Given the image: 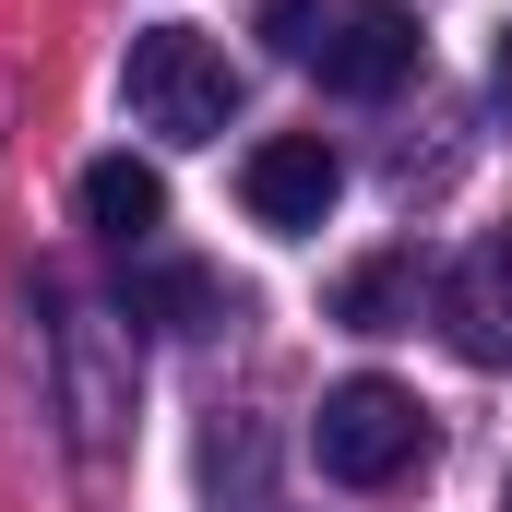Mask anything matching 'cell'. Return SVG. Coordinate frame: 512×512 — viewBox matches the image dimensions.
Segmentation results:
<instances>
[{
    "instance_id": "cell-3",
    "label": "cell",
    "mask_w": 512,
    "mask_h": 512,
    "mask_svg": "<svg viewBox=\"0 0 512 512\" xmlns=\"http://www.w3.org/2000/svg\"><path fill=\"white\" fill-rule=\"evenodd\" d=\"M334 191H346V155L322 131H274V143H251V167H239V203H251V227H274V239H310L334 215Z\"/></svg>"
},
{
    "instance_id": "cell-4",
    "label": "cell",
    "mask_w": 512,
    "mask_h": 512,
    "mask_svg": "<svg viewBox=\"0 0 512 512\" xmlns=\"http://www.w3.org/2000/svg\"><path fill=\"white\" fill-rule=\"evenodd\" d=\"M310 72H322L334 96H393V84L417 72V12H405V0H334Z\"/></svg>"
},
{
    "instance_id": "cell-8",
    "label": "cell",
    "mask_w": 512,
    "mask_h": 512,
    "mask_svg": "<svg viewBox=\"0 0 512 512\" xmlns=\"http://www.w3.org/2000/svg\"><path fill=\"white\" fill-rule=\"evenodd\" d=\"M322 12H334V0H262V36H274L286 60H310V48H322Z\"/></svg>"
},
{
    "instance_id": "cell-9",
    "label": "cell",
    "mask_w": 512,
    "mask_h": 512,
    "mask_svg": "<svg viewBox=\"0 0 512 512\" xmlns=\"http://www.w3.org/2000/svg\"><path fill=\"white\" fill-rule=\"evenodd\" d=\"M501 512H512V477H501Z\"/></svg>"
},
{
    "instance_id": "cell-6",
    "label": "cell",
    "mask_w": 512,
    "mask_h": 512,
    "mask_svg": "<svg viewBox=\"0 0 512 512\" xmlns=\"http://www.w3.org/2000/svg\"><path fill=\"white\" fill-rule=\"evenodd\" d=\"M84 227L120 239V251H143V239L167 227V179H155L143 155H96V167H84Z\"/></svg>"
},
{
    "instance_id": "cell-1",
    "label": "cell",
    "mask_w": 512,
    "mask_h": 512,
    "mask_svg": "<svg viewBox=\"0 0 512 512\" xmlns=\"http://www.w3.org/2000/svg\"><path fill=\"white\" fill-rule=\"evenodd\" d=\"M120 84H131V120L155 131V143H215V131L239 120V60L203 24H143Z\"/></svg>"
},
{
    "instance_id": "cell-5",
    "label": "cell",
    "mask_w": 512,
    "mask_h": 512,
    "mask_svg": "<svg viewBox=\"0 0 512 512\" xmlns=\"http://www.w3.org/2000/svg\"><path fill=\"white\" fill-rule=\"evenodd\" d=\"M441 322L477 370H512V227H489L477 251L441 274Z\"/></svg>"
},
{
    "instance_id": "cell-2",
    "label": "cell",
    "mask_w": 512,
    "mask_h": 512,
    "mask_svg": "<svg viewBox=\"0 0 512 512\" xmlns=\"http://www.w3.org/2000/svg\"><path fill=\"white\" fill-rule=\"evenodd\" d=\"M310 453H322L334 489H393V477L429 465V417H417L405 382H334L322 417H310Z\"/></svg>"
},
{
    "instance_id": "cell-7",
    "label": "cell",
    "mask_w": 512,
    "mask_h": 512,
    "mask_svg": "<svg viewBox=\"0 0 512 512\" xmlns=\"http://www.w3.org/2000/svg\"><path fill=\"white\" fill-rule=\"evenodd\" d=\"M417 298H429L417 251H382V262H358V274L334 286V322H346V334H405V322H417Z\"/></svg>"
}]
</instances>
